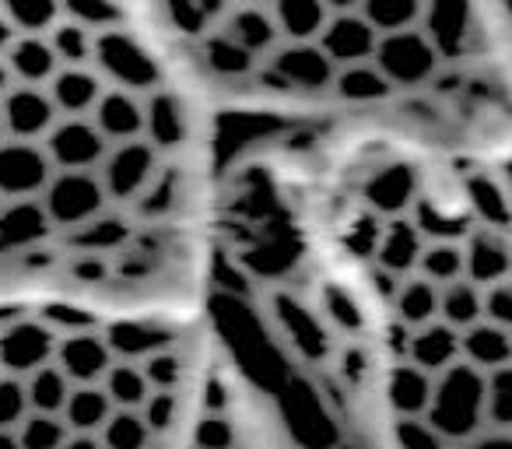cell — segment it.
<instances>
[{
    "instance_id": "6da1fadb",
    "label": "cell",
    "mask_w": 512,
    "mask_h": 449,
    "mask_svg": "<svg viewBox=\"0 0 512 449\" xmlns=\"http://www.w3.org/2000/svg\"><path fill=\"white\" fill-rule=\"evenodd\" d=\"M197 306L264 446H512V155L228 137Z\"/></svg>"
},
{
    "instance_id": "3957f363",
    "label": "cell",
    "mask_w": 512,
    "mask_h": 449,
    "mask_svg": "<svg viewBox=\"0 0 512 449\" xmlns=\"http://www.w3.org/2000/svg\"><path fill=\"white\" fill-rule=\"evenodd\" d=\"M225 137L512 155V0H137Z\"/></svg>"
},
{
    "instance_id": "277c9868",
    "label": "cell",
    "mask_w": 512,
    "mask_h": 449,
    "mask_svg": "<svg viewBox=\"0 0 512 449\" xmlns=\"http://www.w3.org/2000/svg\"><path fill=\"white\" fill-rule=\"evenodd\" d=\"M0 446H264L197 302L0 288Z\"/></svg>"
},
{
    "instance_id": "7a4b0ae2",
    "label": "cell",
    "mask_w": 512,
    "mask_h": 449,
    "mask_svg": "<svg viewBox=\"0 0 512 449\" xmlns=\"http://www.w3.org/2000/svg\"><path fill=\"white\" fill-rule=\"evenodd\" d=\"M225 151L137 0H0V288L197 302Z\"/></svg>"
}]
</instances>
